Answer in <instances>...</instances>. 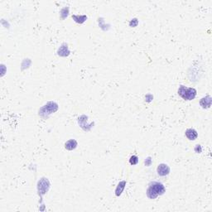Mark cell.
Instances as JSON below:
<instances>
[{
  "instance_id": "277c9868",
  "label": "cell",
  "mask_w": 212,
  "mask_h": 212,
  "mask_svg": "<svg viewBox=\"0 0 212 212\" xmlns=\"http://www.w3.org/2000/svg\"><path fill=\"white\" fill-rule=\"evenodd\" d=\"M185 134H186V137H187L189 140H196L197 138V137H198V133H197V131L193 129H187V130L186 131V133H185Z\"/></svg>"
},
{
  "instance_id": "8992f818",
  "label": "cell",
  "mask_w": 212,
  "mask_h": 212,
  "mask_svg": "<svg viewBox=\"0 0 212 212\" xmlns=\"http://www.w3.org/2000/svg\"><path fill=\"white\" fill-rule=\"evenodd\" d=\"M76 146L77 142L75 139H71V140H69L65 143V148H66L67 150H73V149L76 148Z\"/></svg>"
},
{
  "instance_id": "6da1fadb",
  "label": "cell",
  "mask_w": 212,
  "mask_h": 212,
  "mask_svg": "<svg viewBox=\"0 0 212 212\" xmlns=\"http://www.w3.org/2000/svg\"><path fill=\"white\" fill-rule=\"evenodd\" d=\"M166 189L164 187L162 183L153 181L148 185V187L147 189V196L149 199H156L158 196H161L165 193Z\"/></svg>"
},
{
  "instance_id": "52a82bcc",
  "label": "cell",
  "mask_w": 212,
  "mask_h": 212,
  "mask_svg": "<svg viewBox=\"0 0 212 212\" xmlns=\"http://www.w3.org/2000/svg\"><path fill=\"white\" fill-rule=\"evenodd\" d=\"M125 185H126V182H125V181H121V182H119V184L118 185V187H117L116 188V191H115V192H116L115 194H116L117 197L120 196L121 193L123 192Z\"/></svg>"
},
{
  "instance_id": "3957f363",
  "label": "cell",
  "mask_w": 212,
  "mask_h": 212,
  "mask_svg": "<svg viewBox=\"0 0 212 212\" xmlns=\"http://www.w3.org/2000/svg\"><path fill=\"white\" fill-rule=\"evenodd\" d=\"M157 174L159 176L165 177V176H167L170 173V167L167 164L162 163V164H160L159 166L157 167Z\"/></svg>"
},
{
  "instance_id": "7a4b0ae2",
  "label": "cell",
  "mask_w": 212,
  "mask_h": 212,
  "mask_svg": "<svg viewBox=\"0 0 212 212\" xmlns=\"http://www.w3.org/2000/svg\"><path fill=\"white\" fill-rule=\"evenodd\" d=\"M178 95L181 98L186 100H191L197 96V90L194 88L186 87L184 86H181L178 89Z\"/></svg>"
},
{
  "instance_id": "5b68a950",
  "label": "cell",
  "mask_w": 212,
  "mask_h": 212,
  "mask_svg": "<svg viewBox=\"0 0 212 212\" xmlns=\"http://www.w3.org/2000/svg\"><path fill=\"white\" fill-rule=\"evenodd\" d=\"M200 104L204 109H208V108L210 107V105H211V97H210V96L204 97V98H202L200 99Z\"/></svg>"
},
{
  "instance_id": "ba28073f",
  "label": "cell",
  "mask_w": 212,
  "mask_h": 212,
  "mask_svg": "<svg viewBox=\"0 0 212 212\" xmlns=\"http://www.w3.org/2000/svg\"><path fill=\"white\" fill-rule=\"evenodd\" d=\"M129 163H130L131 165H136V164H138V157H137V156H135V155H133V156H132V157H130Z\"/></svg>"
}]
</instances>
